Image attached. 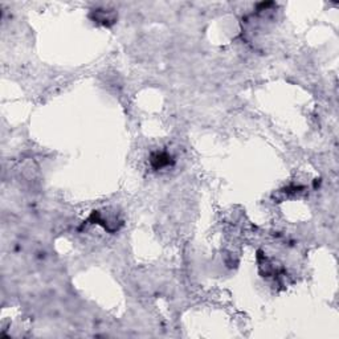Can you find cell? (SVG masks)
<instances>
[{"instance_id":"2","label":"cell","mask_w":339,"mask_h":339,"mask_svg":"<svg viewBox=\"0 0 339 339\" xmlns=\"http://www.w3.org/2000/svg\"><path fill=\"white\" fill-rule=\"evenodd\" d=\"M150 162H151V166H153L154 169L159 170L171 165L172 163V158L167 153H154L151 155Z\"/></svg>"},{"instance_id":"1","label":"cell","mask_w":339,"mask_h":339,"mask_svg":"<svg viewBox=\"0 0 339 339\" xmlns=\"http://www.w3.org/2000/svg\"><path fill=\"white\" fill-rule=\"evenodd\" d=\"M90 17L93 19L96 23H100L102 26H111L117 21V16L113 11H103V9H97V11H93Z\"/></svg>"}]
</instances>
